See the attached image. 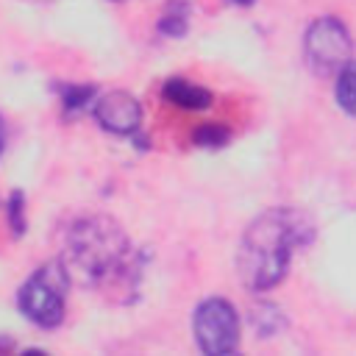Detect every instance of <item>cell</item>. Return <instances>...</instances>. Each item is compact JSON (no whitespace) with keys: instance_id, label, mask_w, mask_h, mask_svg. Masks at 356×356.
I'll return each instance as SVG.
<instances>
[{"instance_id":"1","label":"cell","mask_w":356,"mask_h":356,"mask_svg":"<svg viewBox=\"0 0 356 356\" xmlns=\"http://www.w3.org/2000/svg\"><path fill=\"white\" fill-rule=\"evenodd\" d=\"M314 236L312 220L298 209H270L259 214L242 234L236 250L239 278L250 292L275 286L298 248H306Z\"/></svg>"},{"instance_id":"2","label":"cell","mask_w":356,"mask_h":356,"mask_svg":"<svg viewBox=\"0 0 356 356\" xmlns=\"http://www.w3.org/2000/svg\"><path fill=\"white\" fill-rule=\"evenodd\" d=\"M61 264L67 275L92 289L131 286V245L111 217H81L72 222Z\"/></svg>"},{"instance_id":"3","label":"cell","mask_w":356,"mask_h":356,"mask_svg":"<svg viewBox=\"0 0 356 356\" xmlns=\"http://www.w3.org/2000/svg\"><path fill=\"white\" fill-rule=\"evenodd\" d=\"M67 289H70V275H67L61 259L47 261L22 284V289L17 295L19 312L42 328H56L64 320Z\"/></svg>"},{"instance_id":"4","label":"cell","mask_w":356,"mask_h":356,"mask_svg":"<svg viewBox=\"0 0 356 356\" xmlns=\"http://www.w3.org/2000/svg\"><path fill=\"white\" fill-rule=\"evenodd\" d=\"M303 53H306V61L314 75H320V78L337 75L350 61V53H353L350 33L339 19L320 17L306 31Z\"/></svg>"},{"instance_id":"5","label":"cell","mask_w":356,"mask_h":356,"mask_svg":"<svg viewBox=\"0 0 356 356\" xmlns=\"http://www.w3.org/2000/svg\"><path fill=\"white\" fill-rule=\"evenodd\" d=\"M192 325L203 353L222 356L234 353L239 345V317L225 298H206L195 309Z\"/></svg>"},{"instance_id":"6","label":"cell","mask_w":356,"mask_h":356,"mask_svg":"<svg viewBox=\"0 0 356 356\" xmlns=\"http://www.w3.org/2000/svg\"><path fill=\"white\" fill-rule=\"evenodd\" d=\"M95 120L108 131V134H117V136H128L139 128L142 122V106L136 97H131L128 92L122 89H114V92H106L95 100Z\"/></svg>"},{"instance_id":"7","label":"cell","mask_w":356,"mask_h":356,"mask_svg":"<svg viewBox=\"0 0 356 356\" xmlns=\"http://www.w3.org/2000/svg\"><path fill=\"white\" fill-rule=\"evenodd\" d=\"M161 97L172 108L184 111V114H200V111L211 108V103H214V95L206 86H200L195 81H186V78H170V81H164Z\"/></svg>"},{"instance_id":"8","label":"cell","mask_w":356,"mask_h":356,"mask_svg":"<svg viewBox=\"0 0 356 356\" xmlns=\"http://www.w3.org/2000/svg\"><path fill=\"white\" fill-rule=\"evenodd\" d=\"M337 103L356 117V61H348L337 72Z\"/></svg>"},{"instance_id":"9","label":"cell","mask_w":356,"mask_h":356,"mask_svg":"<svg viewBox=\"0 0 356 356\" xmlns=\"http://www.w3.org/2000/svg\"><path fill=\"white\" fill-rule=\"evenodd\" d=\"M61 95H64V111L67 117H72L81 114L95 100V86H64Z\"/></svg>"},{"instance_id":"10","label":"cell","mask_w":356,"mask_h":356,"mask_svg":"<svg viewBox=\"0 0 356 356\" xmlns=\"http://www.w3.org/2000/svg\"><path fill=\"white\" fill-rule=\"evenodd\" d=\"M186 28H189L186 6H184L181 0L170 3L167 14H164V19H161V31H164V33H170V36H181V33H186Z\"/></svg>"},{"instance_id":"11","label":"cell","mask_w":356,"mask_h":356,"mask_svg":"<svg viewBox=\"0 0 356 356\" xmlns=\"http://www.w3.org/2000/svg\"><path fill=\"white\" fill-rule=\"evenodd\" d=\"M8 220H11L14 234L19 236V234L25 231V197H22V192H19V189L8 197Z\"/></svg>"},{"instance_id":"12","label":"cell","mask_w":356,"mask_h":356,"mask_svg":"<svg viewBox=\"0 0 356 356\" xmlns=\"http://www.w3.org/2000/svg\"><path fill=\"white\" fill-rule=\"evenodd\" d=\"M231 3H239V6H250L253 0H231Z\"/></svg>"},{"instance_id":"13","label":"cell","mask_w":356,"mask_h":356,"mask_svg":"<svg viewBox=\"0 0 356 356\" xmlns=\"http://www.w3.org/2000/svg\"><path fill=\"white\" fill-rule=\"evenodd\" d=\"M0 147H3V125H0Z\"/></svg>"}]
</instances>
